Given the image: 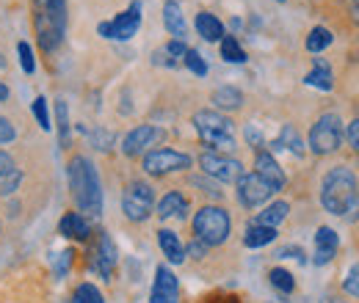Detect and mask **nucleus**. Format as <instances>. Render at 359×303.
<instances>
[{"label": "nucleus", "instance_id": "obj_40", "mask_svg": "<svg viewBox=\"0 0 359 303\" xmlns=\"http://www.w3.org/2000/svg\"><path fill=\"white\" fill-rule=\"evenodd\" d=\"M246 141H249V143H252L257 152H263V146H266V138H263V132L257 130L255 125H249V127H246Z\"/></svg>", "mask_w": 359, "mask_h": 303}, {"label": "nucleus", "instance_id": "obj_46", "mask_svg": "<svg viewBox=\"0 0 359 303\" xmlns=\"http://www.w3.org/2000/svg\"><path fill=\"white\" fill-rule=\"evenodd\" d=\"M276 257H293V260H299V262H307V254H304L299 246H287V248L276 251Z\"/></svg>", "mask_w": 359, "mask_h": 303}, {"label": "nucleus", "instance_id": "obj_13", "mask_svg": "<svg viewBox=\"0 0 359 303\" xmlns=\"http://www.w3.org/2000/svg\"><path fill=\"white\" fill-rule=\"evenodd\" d=\"M177 293H180V284H177V276L161 265L155 270V284H152V295L149 301L152 303H177Z\"/></svg>", "mask_w": 359, "mask_h": 303}, {"label": "nucleus", "instance_id": "obj_48", "mask_svg": "<svg viewBox=\"0 0 359 303\" xmlns=\"http://www.w3.org/2000/svg\"><path fill=\"white\" fill-rule=\"evenodd\" d=\"M155 64H161V66H177V61H175L166 50H158V52H155Z\"/></svg>", "mask_w": 359, "mask_h": 303}, {"label": "nucleus", "instance_id": "obj_30", "mask_svg": "<svg viewBox=\"0 0 359 303\" xmlns=\"http://www.w3.org/2000/svg\"><path fill=\"white\" fill-rule=\"evenodd\" d=\"M269 279L279 293H293V290H296V279H293V273L285 270V267H273L269 273Z\"/></svg>", "mask_w": 359, "mask_h": 303}, {"label": "nucleus", "instance_id": "obj_8", "mask_svg": "<svg viewBox=\"0 0 359 303\" xmlns=\"http://www.w3.org/2000/svg\"><path fill=\"white\" fill-rule=\"evenodd\" d=\"M191 155L185 152H177V149H152L144 155V171L149 176H166V174H175V171H185L191 169Z\"/></svg>", "mask_w": 359, "mask_h": 303}, {"label": "nucleus", "instance_id": "obj_10", "mask_svg": "<svg viewBox=\"0 0 359 303\" xmlns=\"http://www.w3.org/2000/svg\"><path fill=\"white\" fill-rule=\"evenodd\" d=\"M199 166L208 176H213L216 182H238L243 176V166L241 160L222 155V152H205L199 155Z\"/></svg>", "mask_w": 359, "mask_h": 303}, {"label": "nucleus", "instance_id": "obj_35", "mask_svg": "<svg viewBox=\"0 0 359 303\" xmlns=\"http://www.w3.org/2000/svg\"><path fill=\"white\" fill-rule=\"evenodd\" d=\"M20 182H22V174L20 171L8 174V176H0V196H11L20 188Z\"/></svg>", "mask_w": 359, "mask_h": 303}, {"label": "nucleus", "instance_id": "obj_19", "mask_svg": "<svg viewBox=\"0 0 359 303\" xmlns=\"http://www.w3.org/2000/svg\"><path fill=\"white\" fill-rule=\"evenodd\" d=\"M194 25H196V34H199L205 42H222L226 36L224 22H222L216 14H210V11H199Z\"/></svg>", "mask_w": 359, "mask_h": 303}, {"label": "nucleus", "instance_id": "obj_31", "mask_svg": "<svg viewBox=\"0 0 359 303\" xmlns=\"http://www.w3.org/2000/svg\"><path fill=\"white\" fill-rule=\"evenodd\" d=\"M69 303H105V298L94 284H78V290L72 293Z\"/></svg>", "mask_w": 359, "mask_h": 303}, {"label": "nucleus", "instance_id": "obj_3", "mask_svg": "<svg viewBox=\"0 0 359 303\" xmlns=\"http://www.w3.org/2000/svg\"><path fill=\"white\" fill-rule=\"evenodd\" d=\"M194 127L199 132L202 143L210 146L213 152H229L235 149V125L219 111H196L194 113Z\"/></svg>", "mask_w": 359, "mask_h": 303}, {"label": "nucleus", "instance_id": "obj_47", "mask_svg": "<svg viewBox=\"0 0 359 303\" xmlns=\"http://www.w3.org/2000/svg\"><path fill=\"white\" fill-rule=\"evenodd\" d=\"M163 50H166V52H169L172 58H182V55L188 52V47H185V42H177V39H172V42L166 44Z\"/></svg>", "mask_w": 359, "mask_h": 303}, {"label": "nucleus", "instance_id": "obj_14", "mask_svg": "<svg viewBox=\"0 0 359 303\" xmlns=\"http://www.w3.org/2000/svg\"><path fill=\"white\" fill-rule=\"evenodd\" d=\"M255 174L269 185L273 193H276V190H282V188H285V182H287V179H285V171H282V169H279V163H276V157H273L271 152H266V149H263V152H257V157H255Z\"/></svg>", "mask_w": 359, "mask_h": 303}, {"label": "nucleus", "instance_id": "obj_39", "mask_svg": "<svg viewBox=\"0 0 359 303\" xmlns=\"http://www.w3.org/2000/svg\"><path fill=\"white\" fill-rule=\"evenodd\" d=\"M72 257H75V254H72L69 248L58 254V260H55V276H58V279L67 276V270H69V265H72Z\"/></svg>", "mask_w": 359, "mask_h": 303}, {"label": "nucleus", "instance_id": "obj_45", "mask_svg": "<svg viewBox=\"0 0 359 303\" xmlns=\"http://www.w3.org/2000/svg\"><path fill=\"white\" fill-rule=\"evenodd\" d=\"M17 171V166H14V157L8 155V152H3L0 149V176H8V174Z\"/></svg>", "mask_w": 359, "mask_h": 303}, {"label": "nucleus", "instance_id": "obj_25", "mask_svg": "<svg viewBox=\"0 0 359 303\" xmlns=\"http://www.w3.org/2000/svg\"><path fill=\"white\" fill-rule=\"evenodd\" d=\"M213 105L219 111H238L243 105V94L235 86H222L213 91Z\"/></svg>", "mask_w": 359, "mask_h": 303}, {"label": "nucleus", "instance_id": "obj_15", "mask_svg": "<svg viewBox=\"0 0 359 303\" xmlns=\"http://www.w3.org/2000/svg\"><path fill=\"white\" fill-rule=\"evenodd\" d=\"M116 246H114V240L102 232L100 234V243H97V248H94V260H91V267L105 279V281H111V276H114V267H116Z\"/></svg>", "mask_w": 359, "mask_h": 303}, {"label": "nucleus", "instance_id": "obj_2", "mask_svg": "<svg viewBox=\"0 0 359 303\" xmlns=\"http://www.w3.org/2000/svg\"><path fill=\"white\" fill-rule=\"evenodd\" d=\"M67 174H69V190H72L78 210L91 218L102 216V185H100V174L94 169V163L83 155H75L69 160Z\"/></svg>", "mask_w": 359, "mask_h": 303}, {"label": "nucleus", "instance_id": "obj_43", "mask_svg": "<svg viewBox=\"0 0 359 303\" xmlns=\"http://www.w3.org/2000/svg\"><path fill=\"white\" fill-rule=\"evenodd\" d=\"M346 141L354 152H359V119H351V125L346 127Z\"/></svg>", "mask_w": 359, "mask_h": 303}, {"label": "nucleus", "instance_id": "obj_9", "mask_svg": "<svg viewBox=\"0 0 359 303\" xmlns=\"http://www.w3.org/2000/svg\"><path fill=\"white\" fill-rule=\"evenodd\" d=\"M36 42L45 52H55L64 42V31H67V14H53V11H39L36 20Z\"/></svg>", "mask_w": 359, "mask_h": 303}, {"label": "nucleus", "instance_id": "obj_50", "mask_svg": "<svg viewBox=\"0 0 359 303\" xmlns=\"http://www.w3.org/2000/svg\"><path fill=\"white\" fill-rule=\"evenodd\" d=\"M8 99V88H6V83H0V102H6Z\"/></svg>", "mask_w": 359, "mask_h": 303}, {"label": "nucleus", "instance_id": "obj_17", "mask_svg": "<svg viewBox=\"0 0 359 303\" xmlns=\"http://www.w3.org/2000/svg\"><path fill=\"white\" fill-rule=\"evenodd\" d=\"M163 25L172 34V39H177V42L188 39V22L182 17V8H180L177 0H166L163 3Z\"/></svg>", "mask_w": 359, "mask_h": 303}, {"label": "nucleus", "instance_id": "obj_44", "mask_svg": "<svg viewBox=\"0 0 359 303\" xmlns=\"http://www.w3.org/2000/svg\"><path fill=\"white\" fill-rule=\"evenodd\" d=\"M205 251H208V246H205L202 240H196V237H194V240L188 243V248H185V254H188V257H194V260H202V257H205Z\"/></svg>", "mask_w": 359, "mask_h": 303}, {"label": "nucleus", "instance_id": "obj_1", "mask_svg": "<svg viewBox=\"0 0 359 303\" xmlns=\"http://www.w3.org/2000/svg\"><path fill=\"white\" fill-rule=\"evenodd\" d=\"M320 204L326 213L340 218H357L359 207V185L357 174L348 166H334L329 169L320 182Z\"/></svg>", "mask_w": 359, "mask_h": 303}, {"label": "nucleus", "instance_id": "obj_26", "mask_svg": "<svg viewBox=\"0 0 359 303\" xmlns=\"http://www.w3.org/2000/svg\"><path fill=\"white\" fill-rule=\"evenodd\" d=\"M271 146H273V149H290V152H293V155H299V157L304 155V141L299 138V132L293 130L290 125H285V127H282L279 138H276Z\"/></svg>", "mask_w": 359, "mask_h": 303}, {"label": "nucleus", "instance_id": "obj_6", "mask_svg": "<svg viewBox=\"0 0 359 303\" xmlns=\"http://www.w3.org/2000/svg\"><path fill=\"white\" fill-rule=\"evenodd\" d=\"M152 207H155L152 185H147L144 179H133L125 188V196H122V213H125V218L133 220V223H144L147 218L152 216Z\"/></svg>", "mask_w": 359, "mask_h": 303}, {"label": "nucleus", "instance_id": "obj_38", "mask_svg": "<svg viewBox=\"0 0 359 303\" xmlns=\"http://www.w3.org/2000/svg\"><path fill=\"white\" fill-rule=\"evenodd\" d=\"M191 182H194L196 188H202V193H208V196H213V199H222V190H219L216 182H208V179H202V176H194Z\"/></svg>", "mask_w": 359, "mask_h": 303}, {"label": "nucleus", "instance_id": "obj_28", "mask_svg": "<svg viewBox=\"0 0 359 303\" xmlns=\"http://www.w3.org/2000/svg\"><path fill=\"white\" fill-rule=\"evenodd\" d=\"M55 125H58L61 146L67 149V146H69V108H67L64 99H55Z\"/></svg>", "mask_w": 359, "mask_h": 303}, {"label": "nucleus", "instance_id": "obj_27", "mask_svg": "<svg viewBox=\"0 0 359 303\" xmlns=\"http://www.w3.org/2000/svg\"><path fill=\"white\" fill-rule=\"evenodd\" d=\"M332 42H334V34L329 28H323V25H315L313 31H310V36H307V42H304V47L318 55V52H323Z\"/></svg>", "mask_w": 359, "mask_h": 303}, {"label": "nucleus", "instance_id": "obj_21", "mask_svg": "<svg viewBox=\"0 0 359 303\" xmlns=\"http://www.w3.org/2000/svg\"><path fill=\"white\" fill-rule=\"evenodd\" d=\"M158 246H161V251L166 254V260L172 262V265L185 262V248H182L180 237L172 229H161V232H158Z\"/></svg>", "mask_w": 359, "mask_h": 303}, {"label": "nucleus", "instance_id": "obj_32", "mask_svg": "<svg viewBox=\"0 0 359 303\" xmlns=\"http://www.w3.org/2000/svg\"><path fill=\"white\" fill-rule=\"evenodd\" d=\"M182 61H185V66H188L194 75H199V78H205V75H208V64H205V58H202L196 50H191V47H188V52L182 55Z\"/></svg>", "mask_w": 359, "mask_h": 303}, {"label": "nucleus", "instance_id": "obj_22", "mask_svg": "<svg viewBox=\"0 0 359 303\" xmlns=\"http://www.w3.org/2000/svg\"><path fill=\"white\" fill-rule=\"evenodd\" d=\"M188 213V199L180 193V190H172V193H166L163 199H161V204H158V216L163 218H185Z\"/></svg>", "mask_w": 359, "mask_h": 303}, {"label": "nucleus", "instance_id": "obj_41", "mask_svg": "<svg viewBox=\"0 0 359 303\" xmlns=\"http://www.w3.org/2000/svg\"><path fill=\"white\" fill-rule=\"evenodd\" d=\"M17 138V130H14V125L6 119V116H0V143H11Z\"/></svg>", "mask_w": 359, "mask_h": 303}, {"label": "nucleus", "instance_id": "obj_5", "mask_svg": "<svg viewBox=\"0 0 359 303\" xmlns=\"http://www.w3.org/2000/svg\"><path fill=\"white\" fill-rule=\"evenodd\" d=\"M343 119L337 113H320L310 127V149L315 155H332L343 146Z\"/></svg>", "mask_w": 359, "mask_h": 303}, {"label": "nucleus", "instance_id": "obj_12", "mask_svg": "<svg viewBox=\"0 0 359 303\" xmlns=\"http://www.w3.org/2000/svg\"><path fill=\"white\" fill-rule=\"evenodd\" d=\"M161 138H163V130H161V127H155V125H138V127H133V130L125 135L122 152H125L128 157H141V155H147L149 146H155Z\"/></svg>", "mask_w": 359, "mask_h": 303}, {"label": "nucleus", "instance_id": "obj_49", "mask_svg": "<svg viewBox=\"0 0 359 303\" xmlns=\"http://www.w3.org/2000/svg\"><path fill=\"white\" fill-rule=\"evenodd\" d=\"M346 6L351 8V14H354V20L359 22V0H346Z\"/></svg>", "mask_w": 359, "mask_h": 303}, {"label": "nucleus", "instance_id": "obj_29", "mask_svg": "<svg viewBox=\"0 0 359 303\" xmlns=\"http://www.w3.org/2000/svg\"><path fill=\"white\" fill-rule=\"evenodd\" d=\"M219 44H222V58L226 64H243L246 61V50L241 47V42L235 36H224Z\"/></svg>", "mask_w": 359, "mask_h": 303}, {"label": "nucleus", "instance_id": "obj_24", "mask_svg": "<svg viewBox=\"0 0 359 303\" xmlns=\"http://www.w3.org/2000/svg\"><path fill=\"white\" fill-rule=\"evenodd\" d=\"M287 213H290V204H287V202H273V204H269L263 213H257V218H255L252 223H260V226L276 229V226L287 218Z\"/></svg>", "mask_w": 359, "mask_h": 303}, {"label": "nucleus", "instance_id": "obj_16", "mask_svg": "<svg viewBox=\"0 0 359 303\" xmlns=\"http://www.w3.org/2000/svg\"><path fill=\"white\" fill-rule=\"evenodd\" d=\"M337 248H340V234H337L334 229H329V226H320V229L315 232V257H313V262L315 265H329V262L334 260Z\"/></svg>", "mask_w": 359, "mask_h": 303}, {"label": "nucleus", "instance_id": "obj_34", "mask_svg": "<svg viewBox=\"0 0 359 303\" xmlns=\"http://www.w3.org/2000/svg\"><path fill=\"white\" fill-rule=\"evenodd\" d=\"M31 113L36 116V122H39V127L42 130H50L53 125H50V111H47V99L45 97H36L34 99V105H31Z\"/></svg>", "mask_w": 359, "mask_h": 303}, {"label": "nucleus", "instance_id": "obj_36", "mask_svg": "<svg viewBox=\"0 0 359 303\" xmlns=\"http://www.w3.org/2000/svg\"><path fill=\"white\" fill-rule=\"evenodd\" d=\"M89 138H91V143H94V149H111V143H114V132H108V130H91L89 132Z\"/></svg>", "mask_w": 359, "mask_h": 303}, {"label": "nucleus", "instance_id": "obj_7", "mask_svg": "<svg viewBox=\"0 0 359 303\" xmlns=\"http://www.w3.org/2000/svg\"><path fill=\"white\" fill-rule=\"evenodd\" d=\"M141 28V3L133 0L122 14H116L111 22H100L97 25V34L102 39H114V42H128L133 39Z\"/></svg>", "mask_w": 359, "mask_h": 303}, {"label": "nucleus", "instance_id": "obj_33", "mask_svg": "<svg viewBox=\"0 0 359 303\" xmlns=\"http://www.w3.org/2000/svg\"><path fill=\"white\" fill-rule=\"evenodd\" d=\"M17 52H20V64H22V72L25 75H34L36 72V61H34V50L28 42L17 44Z\"/></svg>", "mask_w": 359, "mask_h": 303}, {"label": "nucleus", "instance_id": "obj_23", "mask_svg": "<svg viewBox=\"0 0 359 303\" xmlns=\"http://www.w3.org/2000/svg\"><path fill=\"white\" fill-rule=\"evenodd\" d=\"M273 240H276V229L260 226V223H252L246 229V234H243V246L246 248H263V246H269Z\"/></svg>", "mask_w": 359, "mask_h": 303}, {"label": "nucleus", "instance_id": "obj_51", "mask_svg": "<svg viewBox=\"0 0 359 303\" xmlns=\"http://www.w3.org/2000/svg\"><path fill=\"white\" fill-rule=\"evenodd\" d=\"M276 3H285V0H276Z\"/></svg>", "mask_w": 359, "mask_h": 303}, {"label": "nucleus", "instance_id": "obj_42", "mask_svg": "<svg viewBox=\"0 0 359 303\" xmlns=\"http://www.w3.org/2000/svg\"><path fill=\"white\" fill-rule=\"evenodd\" d=\"M39 11H53V14H67V3L64 0H36Z\"/></svg>", "mask_w": 359, "mask_h": 303}, {"label": "nucleus", "instance_id": "obj_37", "mask_svg": "<svg viewBox=\"0 0 359 303\" xmlns=\"http://www.w3.org/2000/svg\"><path fill=\"white\" fill-rule=\"evenodd\" d=\"M343 290H346L348 295L359 298V265H354V267L346 273V279H343Z\"/></svg>", "mask_w": 359, "mask_h": 303}, {"label": "nucleus", "instance_id": "obj_11", "mask_svg": "<svg viewBox=\"0 0 359 303\" xmlns=\"http://www.w3.org/2000/svg\"><path fill=\"white\" fill-rule=\"evenodd\" d=\"M271 196H273V190H271L257 174H243V176L238 179V202H241L243 207L257 210V207H263V204L269 202Z\"/></svg>", "mask_w": 359, "mask_h": 303}, {"label": "nucleus", "instance_id": "obj_18", "mask_svg": "<svg viewBox=\"0 0 359 303\" xmlns=\"http://www.w3.org/2000/svg\"><path fill=\"white\" fill-rule=\"evenodd\" d=\"M58 229H61V234L69 237V240H89V234H91V223L83 213H67V216L61 218Z\"/></svg>", "mask_w": 359, "mask_h": 303}, {"label": "nucleus", "instance_id": "obj_20", "mask_svg": "<svg viewBox=\"0 0 359 303\" xmlns=\"http://www.w3.org/2000/svg\"><path fill=\"white\" fill-rule=\"evenodd\" d=\"M304 83L307 86L318 88V91H332L334 88V75H332V66L323 61V58H315L313 61V72L304 75Z\"/></svg>", "mask_w": 359, "mask_h": 303}, {"label": "nucleus", "instance_id": "obj_4", "mask_svg": "<svg viewBox=\"0 0 359 303\" xmlns=\"http://www.w3.org/2000/svg\"><path fill=\"white\" fill-rule=\"evenodd\" d=\"M194 237L202 240L208 248L210 246H222L226 237H229V229H232V220L224 207H216V204H208L202 207L196 216H194Z\"/></svg>", "mask_w": 359, "mask_h": 303}]
</instances>
